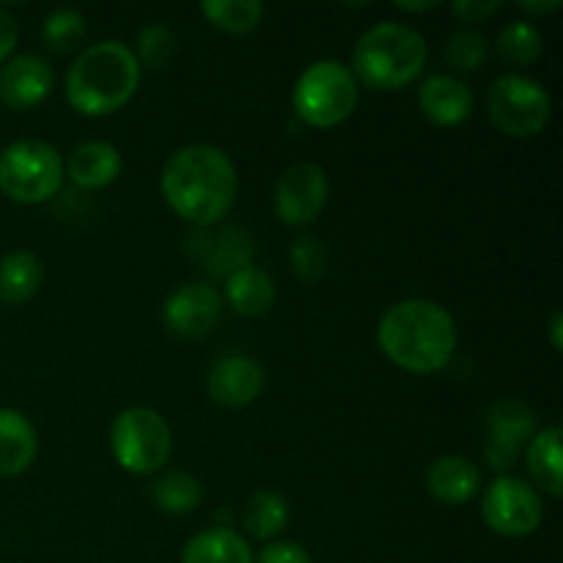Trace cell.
I'll list each match as a JSON object with an SVG mask.
<instances>
[{
  "mask_svg": "<svg viewBox=\"0 0 563 563\" xmlns=\"http://www.w3.org/2000/svg\"><path fill=\"white\" fill-rule=\"evenodd\" d=\"M489 119L509 137H537L548 126L550 102L548 88L526 75H504L493 82L487 97Z\"/></svg>",
  "mask_w": 563,
  "mask_h": 563,
  "instance_id": "obj_8",
  "label": "cell"
},
{
  "mask_svg": "<svg viewBox=\"0 0 563 563\" xmlns=\"http://www.w3.org/2000/svg\"><path fill=\"white\" fill-rule=\"evenodd\" d=\"M201 14L209 25L225 33H251L264 16V5L258 0H207L201 3Z\"/></svg>",
  "mask_w": 563,
  "mask_h": 563,
  "instance_id": "obj_26",
  "label": "cell"
},
{
  "mask_svg": "<svg viewBox=\"0 0 563 563\" xmlns=\"http://www.w3.org/2000/svg\"><path fill=\"white\" fill-rule=\"evenodd\" d=\"M192 245H201V253H196L203 262L209 273H220L229 278L231 273L242 267H251V236L240 229H225L223 234L214 240H203V236H192Z\"/></svg>",
  "mask_w": 563,
  "mask_h": 563,
  "instance_id": "obj_23",
  "label": "cell"
},
{
  "mask_svg": "<svg viewBox=\"0 0 563 563\" xmlns=\"http://www.w3.org/2000/svg\"><path fill=\"white\" fill-rule=\"evenodd\" d=\"M396 9H401V11H432V9H438V3H432V0H429V3H399Z\"/></svg>",
  "mask_w": 563,
  "mask_h": 563,
  "instance_id": "obj_37",
  "label": "cell"
},
{
  "mask_svg": "<svg viewBox=\"0 0 563 563\" xmlns=\"http://www.w3.org/2000/svg\"><path fill=\"white\" fill-rule=\"evenodd\" d=\"M357 97H361V88H357L350 66L333 58H322L313 60L297 77L291 104H295V113L308 126L333 130V126L344 124L350 119L352 110L357 108Z\"/></svg>",
  "mask_w": 563,
  "mask_h": 563,
  "instance_id": "obj_5",
  "label": "cell"
},
{
  "mask_svg": "<svg viewBox=\"0 0 563 563\" xmlns=\"http://www.w3.org/2000/svg\"><path fill=\"white\" fill-rule=\"evenodd\" d=\"M225 300L242 317H264L275 302V284L264 269L242 267L225 278Z\"/></svg>",
  "mask_w": 563,
  "mask_h": 563,
  "instance_id": "obj_21",
  "label": "cell"
},
{
  "mask_svg": "<svg viewBox=\"0 0 563 563\" xmlns=\"http://www.w3.org/2000/svg\"><path fill=\"white\" fill-rule=\"evenodd\" d=\"M264 390V368L247 355H223L207 374V394L214 405L240 407L253 405Z\"/></svg>",
  "mask_w": 563,
  "mask_h": 563,
  "instance_id": "obj_13",
  "label": "cell"
},
{
  "mask_svg": "<svg viewBox=\"0 0 563 563\" xmlns=\"http://www.w3.org/2000/svg\"><path fill=\"white\" fill-rule=\"evenodd\" d=\"M44 284V269L38 256L27 251L5 253L0 258V302L3 306H22Z\"/></svg>",
  "mask_w": 563,
  "mask_h": 563,
  "instance_id": "obj_19",
  "label": "cell"
},
{
  "mask_svg": "<svg viewBox=\"0 0 563 563\" xmlns=\"http://www.w3.org/2000/svg\"><path fill=\"white\" fill-rule=\"evenodd\" d=\"M423 115L438 126H456L471 119L473 91L465 80L454 75L429 77L418 93Z\"/></svg>",
  "mask_w": 563,
  "mask_h": 563,
  "instance_id": "obj_15",
  "label": "cell"
},
{
  "mask_svg": "<svg viewBox=\"0 0 563 563\" xmlns=\"http://www.w3.org/2000/svg\"><path fill=\"white\" fill-rule=\"evenodd\" d=\"M542 33H539L531 22L520 20L509 22V25L498 33V42H495V53L517 66L537 64L539 55H542Z\"/></svg>",
  "mask_w": 563,
  "mask_h": 563,
  "instance_id": "obj_27",
  "label": "cell"
},
{
  "mask_svg": "<svg viewBox=\"0 0 563 563\" xmlns=\"http://www.w3.org/2000/svg\"><path fill=\"white\" fill-rule=\"evenodd\" d=\"M500 9H504L500 0H462V3L451 5V11H454L462 22H484L493 14H498Z\"/></svg>",
  "mask_w": 563,
  "mask_h": 563,
  "instance_id": "obj_33",
  "label": "cell"
},
{
  "mask_svg": "<svg viewBox=\"0 0 563 563\" xmlns=\"http://www.w3.org/2000/svg\"><path fill=\"white\" fill-rule=\"evenodd\" d=\"M550 341H553V350H563V313L555 311L550 319Z\"/></svg>",
  "mask_w": 563,
  "mask_h": 563,
  "instance_id": "obj_35",
  "label": "cell"
},
{
  "mask_svg": "<svg viewBox=\"0 0 563 563\" xmlns=\"http://www.w3.org/2000/svg\"><path fill=\"white\" fill-rule=\"evenodd\" d=\"M16 36H20V31H16L14 16L5 9H0V64H5L14 55Z\"/></svg>",
  "mask_w": 563,
  "mask_h": 563,
  "instance_id": "obj_34",
  "label": "cell"
},
{
  "mask_svg": "<svg viewBox=\"0 0 563 563\" xmlns=\"http://www.w3.org/2000/svg\"><path fill=\"white\" fill-rule=\"evenodd\" d=\"M291 269H295L297 278L302 284H317L319 278L328 269V247L322 245V240L313 234H300L295 242H291L289 251Z\"/></svg>",
  "mask_w": 563,
  "mask_h": 563,
  "instance_id": "obj_31",
  "label": "cell"
},
{
  "mask_svg": "<svg viewBox=\"0 0 563 563\" xmlns=\"http://www.w3.org/2000/svg\"><path fill=\"white\" fill-rule=\"evenodd\" d=\"M159 190L181 220L209 229L234 207L236 168L223 148L192 143L165 163Z\"/></svg>",
  "mask_w": 563,
  "mask_h": 563,
  "instance_id": "obj_1",
  "label": "cell"
},
{
  "mask_svg": "<svg viewBox=\"0 0 563 563\" xmlns=\"http://www.w3.org/2000/svg\"><path fill=\"white\" fill-rule=\"evenodd\" d=\"M110 449L115 462L132 476H148L163 471L168 462L174 438L170 427L152 407H130L119 412L110 429Z\"/></svg>",
  "mask_w": 563,
  "mask_h": 563,
  "instance_id": "obj_7",
  "label": "cell"
},
{
  "mask_svg": "<svg viewBox=\"0 0 563 563\" xmlns=\"http://www.w3.org/2000/svg\"><path fill=\"white\" fill-rule=\"evenodd\" d=\"M141 64L126 44L99 42L82 49L66 71V99L82 115H110L137 91Z\"/></svg>",
  "mask_w": 563,
  "mask_h": 563,
  "instance_id": "obj_3",
  "label": "cell"
},
{
  "mask_svg": "<svg viewBox=\"0 0 563 563\" xmlns=\"http://www.w3.org/2000/svg\"><path fill=\"white\" fill-rule=\"evenodd\" d=\"M38 438L20 410H0V476H20L33 465Z\"/></svg>",
  "mask_w": 563,
  "mask_h": 563,
  "instance_id": "obj_18",
  "label": "cell"
},
{
  "mask_svg": "<svg viewBox=\"0 0 563 563\" xmlns=\"http://www.w3.org/2000/svg\"><path fill=\"white\" fill-rule=\"evenodd\" d=\"M482 515L489 531L506 539L531 537L544 520L542 495L522 478L500 476L487 487L482 500Z\"/></svg>",
  "mask_w": 563,
  "mask_h": 563,
  "instance_id": "obj_9",
  "label": "cell"
},
{
  "mask_svg": "<svg viewBox=\"0 0 563 563\" xmlns=\"http://www.w3.org/2000/svg\"><path fill=\"white\" fill-rule=\"evenodd\" d=\"M487 38L482 36L473 27H460V31L451 33L449 47H445V60L454 66L456 71H478L487 60Z\"/></svg>",
  "mask_w": 563,
  "mask_h": 563,
  "instance_id": "obj_30",
  "label": "cell"
},
{
  "mask_svg": "<svg viewBox=\"0 0 563 563\" xmlns=\"http://www.w3.org/2000/svg\"><path fill=\"white\" fill-rule=\"evenodd\" d=\"M176 53V33L170 31L163 22H148L137 33V47L135 58L141 64V69H163Z\"/></svg>",
  "mask_w": 563,
  "mask_h": 563,
  "instance_id": "obj_29",
  "label": "cell"
},
{
  "mask_svg": "<svg viewBox=\"0 0 563 563\" xmlns=\"http://www.w3.org/2000/svg\"><path fill=\"white\" fill-rule=\"evenodd\" d=\"M427 38L405 22H377L352 49V75L372 91H399L427 66Z\"/></svg>",
  "mask_w": 563,
  "mask_h": 563,
  "instance_id": "obj_4",
  "label": "cell"
},
{
  "mask_svg": "<svg viewBox=\"0 0 563 563\" xmlns=\"http://www.w3.org/2000/svg\"><path fill=\"white\" fill-rule=\"evenodd\" d=\"M520 9L528 11V14H550V11L561 9V0H550V3H520Z\"/></svg>",
  "mask_w": 563,
  "mask_h": 563,
  "instance_id": "obj_36",
  "label": "cell"
},
{
  "mask_svg": "<svg viewBox=\"0 0 563 563\" xmlns=\"http://www.w3.org/2000/svg\"><path fill=\"white\" fill-rule=\"evenodd\" d=\"M148 498L165 515H190L201 506L203 487L192 473L170 471L154 478L152 487H148Z\"/></svg>",
  "mask_w": 563,
  "mask_h": 563,
  "instance_id": "obj_24",
  "label": "cell"
},
{
  "mask_svg": "<svg viewBox=\"0 0 563 563\" xmlns=\"http://www.w3.org/2000/svg\"><path fill=\"white\" fill-rule=\"evenodd\" d=\"M256 563H311V555L302 544L295 542H273L258 553Z\"/></svg>",
  "mask_w": 563,
  "mask_h": 563,
  "instance_id": "obj_32",
  "label": "cell"
},
{
  "mask_svg": "<svg viewBox=\"0 0 563 563\" xmlns=\"http://www.w3.org/2000/svg\"><path fill=\"white\" fill-rule=\"evenodd\" d=\"M377 344L410 374H434L456 352V322L440 302L412 297L390 306L377 324Z\"/></svg>",
  "mask_w": 563,
  "mask_h": 563,
  "instance_id": "obj_2",
  "label": "cell"
},
{
  "mask_svg": "<svg viewBox=\"0 0 563 563\" xmlns=\"http://www.w3.org/2000/svg\"><path fill=\"white\" fill-rule=\"evenodd\" d=\"M66 170H69V179L82 190H102L119 179L121 154L113 143L88 141L71 152Z\"/></svg>",
  "mask_w": 563,
  "mask_h": 563,
  "instance_id": "obj_17",
  "label": "cell"
},
{
  "mask_svg": "<svg viewBox=\"0 0 563 563\" xmlns=\"http://www.w3.org/2000/svg\"><path fill=\"white\" fill-rule=\"evenodd\" d=\"M537 434V412L522 401H495L487 412V456L489 467L498 473L511 471L517 465V454Z\"/></svg>",
  "mask_w": 563,
  "mask_h": 563,
  "instance_id": "obj_10",
  "label": "cell"
},
{
  "mask_svg": "<svg viewBox=\"0 0 563 563\" xmlns=\"http://www.w3.org/2000/svg\"><path fill=\"white\" fill-rule=\"evenodd\" d=\"M289 522V500L273 489H258L247 498L245 528L256 539H273Z\"/></svg>",
  "mask_w": 563,
  "mask_h": 563,
  "instance_id": "obj_25",
  "label": "cell"
},
{
  "mask_svg": "<svg viewBox=\"0 0 563 563\" xmlns=\"http://www.w3.org/2000/svg\"><path fill=\"white\" fill-rule=\"evenodd\" d=\"M55 71L42 55H14L0 69V99L11 110H31L49 97Z\"/></svg>",
  "mask_w": 563,
  "mask_h": 563,
  "instance_id": "obj_14",
  "label": "cell"
},
{
  "mask_svg": "<svg viewBox=\"0 0 563 563\" xmlns=\"http://www.w3.org/2000/svg\"><path fill=\"white\" fill-rule=\"evenodd\" d=\"M181 563H253V550L240 533L229 528H209L185 544Z\"/></svg>",
  "mask_w": 563,
  "mask_h": 563,
  "instance_id": "obj_20",
  "label": "cell"
},
{
  "mask_svg": "<svg viewBox=\"0 0 563 563\" xmlns=\"http://www.w3.org/2000/svg\"><path fill=\"white\" fill-rule=\"evenodd\" d=\"M223 317V295L209 284H181L163 306V322L179 339H203Z\"/></svg>",
  "mask_w": 563,
  "mask_h": 563,
  "instance_id": "obj_12",
  "label": "cell"
},
{
  "mask_svg": "<svg viewBox=\"0 0 563 563\" xmlns=\"http://www.w3.org/2000/svg\"><path fill=\"white\" fill-rule=\"evenodd\" d=\"M64 185V163L49 143L16 141L0 152V192L14 203L36 207L55 198Z\"/></svg>",
  "mask_w": 563,
  "mask_h": 563,
  "instance_id": "obj_6",
  "label": "cell"
},
{
  "mask_svg": "<svg viewBox=\"0 0 563 563\" xmlns=\"http://www.w3.org/2000/svg\"><path fill=\"white\" fill-rule=\"evenodd\" d=\"M328 174L313 163H297L275 185V212L286 225H308L328 207Z\"/></svg>",
  "mask_w": 563,
  "mask_h": 563,
  "instance_id": "obj_11",
  "label": "cell"
},
{
  "mask_svg": "<svg viewBox=\"0 0 563 563\" xmlns=\"http://www.w3.org/2000/svg\"><path fill=\"white\" fill-rule=\"evenodd\" d=\"M86 16L75 9H55L49 11L47 20L42 25V42L47 44V49L53 53L66 55L75 53L82 42H86Z\"/></svg>",
  "mask_w": 563,
  "mask_h": 563,
  "instance_id": "obj_28",
  "label": "cell"
},
{
  "mask_svg": "<svg viewBox=\"0 0 563 563\" xmlns=\"http://www.w3.org/2000/svg\"><path fill=\"white\" fill-rule=\"evenodd\" d=\"M482 487V473L465 456H440L427 471V489L445 506H462L476 498Z\"/></svg>",
  "mask_w": 563,
  "mask_h": 563,
  "instance_id": "obj_16",
  "label": "cell"
},
{
  "mask_svg": "<svg viewBox=\"0 0 563 563\" xmlns=\"http://www.w3.org/2000/svg\"><path fill=\"white\" fill-rule=\"evenodd\" d=\"M561 429L550 427L533 434L528 443V471H531L533 482L553 498L563 495V465H561Z\"/></svg>",
  "mask_w": 563,
  "mask_h": 563,
  "instance_id": "obj_22",
  "label": "cell"
}]
</instances>
